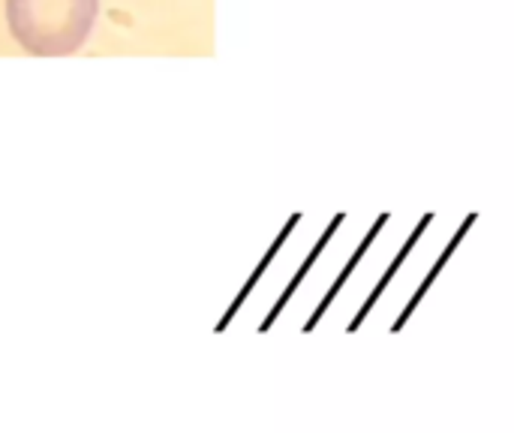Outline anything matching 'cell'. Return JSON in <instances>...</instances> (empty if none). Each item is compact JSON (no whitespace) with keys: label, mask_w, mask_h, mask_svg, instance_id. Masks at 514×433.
I'll return each mask as SVG.
<instances>
[{"label":"cell","mask_w":514,"mask_h":433,"mask_svg":"<svg viewBox=\"0 0 514 433\" xmlns=\"http://www.w3.org/2000/svg\"><path fill=\"white\" fill-rule=\"evenodd\" d=\"M100 0H6V25L15 43L36 57L76 55L91 36Z\"/></svg>","instance_id":"obj_1"}]
</instances>
